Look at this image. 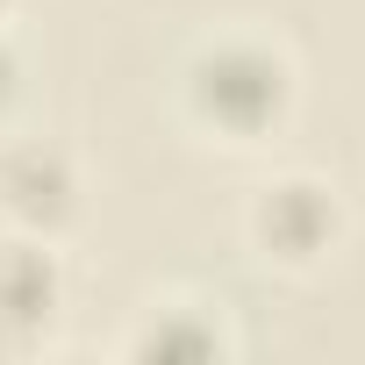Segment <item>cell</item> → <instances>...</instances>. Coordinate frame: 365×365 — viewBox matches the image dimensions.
<instances>
[{
  "label": "cell",
  "mask_w": 365,
  "mask_h": 365,
  "mask_svg": "<svg viewBox=\"0 0 365 365\" xmlns=\"http://www.w3.org/2000/svg\"><path fill=\"white\" fill-rule=\"evenodd\" d=\"M65 315V258H58V237H22L8 230L0 244V344L8 351H29L58 329Z\"/></svg>",
  "instance_id": "4"
},
{
  "label": "cell",
  "mask_w": 365,
  "mask_h": 365,
  "mask_svg": "<svg viewBox=\"0 0 365 365\" xmlns=\"http://www.w3.org/2000/svg\"><path fill=\"white\" fill-rule=\"evenodd\" d=\"M294 101H301L294 51L258 29H215L179 65V115L208 143H230V150L272 143L294 122Z\"/></svg>",
  "instance_id": "1"
},
{
  "label": "cell",
  "mask_w": 365,
  "mask_h": 365,
  "mask_svg": "<svg viewBox=\"0 0 365 365\" xmlns=\"http://www.w3.org/2000/svg\"><path fill=\"white\" fill-rule=\"evenodd\" d=\"M244 244L279 272H315L344 244V194L322 172H272L244 201Z\"/></svg>",
  "instance_id": "2"
},
{
  "label": "cell",
  "mask_w": 365,
  "mask_h": 365,
  "mask_svg": "<svg viewBox=\"0 0 365 365\" xmlns=\"http://www.w3.org/2000/svg\"><path fill=\"white\" fill-rule=\"evenodd\" d=\"M122 351H129V358H222V351H230V329H222L215 301H201V294H165V301H143V322L129 329Z\"/></svg>",
  "instance_id": "5"
},
{
  "label": "cell",
  "mask_w": 365,
  "mask_h": 365,
  "mask_svg": "<svg viewBox=\"0 0 365 365\" xmlns=\"http://www.w3.org/2000/svg\"><path fill=\"white\" fill-rule=\"evenodd\" d=\"M15 86H22V58H15V43L0 36V108L15 101Z\"/></svg>",
  "instance_id": "6"
},
{
  "label": "cell",
  "mask_w": 365,
  "mask_h": 365,
  "mask_svg": "<svg viewBox=\"0 0 365 365\" xmlns=\"http://www.w3.org/2000/svg\"><path fill=\"white\" fill-rule=\"evenodd\" d=\"M79 215V165L51 136H22L0 150V222L22 237H65Z\"/></svg>",
  "instance_id": "3"
}]
</instances>
